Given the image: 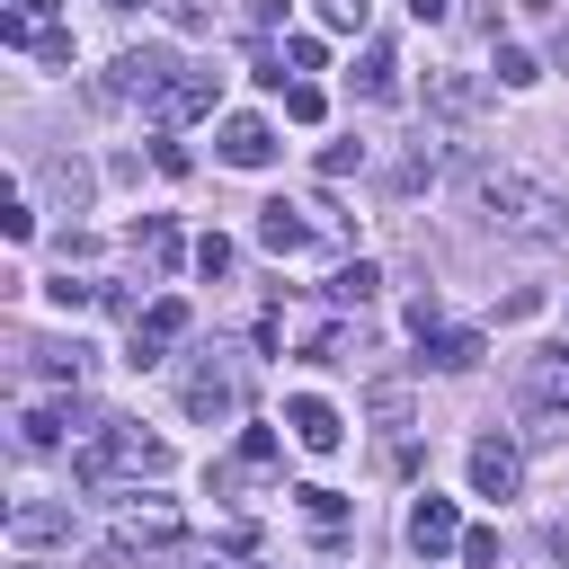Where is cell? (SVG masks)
Segmentation results:
<instances>
[{
	"instance_id": "25",
	"label": "cell",
	"mask_w": 569,
	"mask_h": 569,
	"mask_svg": "<svg viewBox=\"0 0 569 569\" xmlns=\"http://www.w3.org/2000/svg\"><path fill=\"white\" fill-rule=\"evenodd\" d=\"M489 71H498V89H533V80H542V62H533L525 44H498V62H489Z\"/></svg>"
},
{
	"instance_id": "6",
	"label": "cell",
	"mask_w": 569,
	"mask_h": 569,
	"mask_svg": "<svg viewBox=\"0 0 569 569\" xmlns=\"http://www.w3.org/2000/svg\"><path fill=\"white\" fill-rule=\"evenodd\" d=\"M187 320H196V311H187L178 293H160L151 311H133V347H124V365H133V373H151V365H160V356L187 338Z\"/></svg>"
},
{
	"instance_id": "26",
	"label": "cell",
	"mask_w": 569,
	"mask_h": 569,
	"mask_svg": "<svg viewBox=\"0 0 569 569\" xmlns=\"http://www.w3.org/2000/svg\"><path fill=\"white\" fill-rule=\"evenodd\" d=\"M373 284H382V276L356 258V267H338V276H329V302H373Z\"/></svg>"
},
{
	"instance_id": "31",
	"label": "cell",
	"mask_w": 569,
	"mask_h": 569,
	"mask_svg": "<svg viewBox=\"0 0 569 569\" xmlns=\"http://www.w3.org/2000/svg\"><path fill=\"white\" fill-rule=\"evenodd\" d=\"M240 471H267L276 462V427H240V453H231Z\"/></svg>"
},
{
	"instance_id": "34",
	"label": "cell",
	"mask_w": 569,
	"mask_h": 569,
	"mask_svg": "<svg viewBox=\"0 0 569 569\" xmlns=\"http://www.w3.org/2000/svg\"><path fill=\"white\" fill-rule=\"evenodd\" d=\"M0 231H9V240H36V204H27V196H0Z\"/></svg>"
},
{
	"instance_id": "36",
	"label": "cell",
	"mask_w": 569,
	"mask_h": 569,
	"mask_svg": "<svg viewBox=\"0 0 569 569\" xmlns=\"http://www.w3.org/2000/svg\"><path fill=\"white\" fill-rule=\"evenodd\" d=\"M462 569H498V533H489V525L462 533Z\"/></svg>"
},
{
	"instance_id": "4",
	"label": "cell",
	"mask_w": 569,
	"mask_h": 569,
	"mask_svg": "<svg viewBox=\"0 0 569 569\" xmlns=\"http://www.w3.org/2000/svg\"><path fill=\"white\" fill-rule=\"evenodd\" d=\"M178 71H187V62H169L160 44H124V53L107 62V80H98V98H142V107H160V98L178 89Z\"/></svg>"
},
{
	"instance_id": "22",
	"label": "cell",
	"mask_w": 569,
	"mask_h": 569,
	"mask_svg": "<svg viewBox=\"0 0 569 569\" xmlns=\"http://www.w3.org/2000/svg\"><path fill=\"white\" fill-rule=\"evenodd\" d=\"M62 427H71V400H44V409H27V418H18V445H36V453H44V445H62Z\"/></svg>"
},
{
	"instance_id": "33",
	"label": "cell",
	"mask_w": 569,
	"mask_h": 569,
	"mask_svg": "<svg viewBox=\"0 0 569 569\" xmlns=\"http://www.w3.org/2000/svg\"><path fill=\"white\" fill-rule=\"evenodd\" d=\"M320 107H329V98H320L311 80H293V89H284V116H293V124H320Z\"/></svg>"
},
{
	"instance_id": "12",
	"label": "cell",
	"mask_w": 569,
	"mask_h": 569,
	"mask_svg": "<svg viewBox=\"0 0 569 569\" xmlns=\"http://www.w3.org/2000/svg\"><path fill=\"white\" fill-rule=\"evenodd\" d=\"M213 151H222L231 169H267V160H276V124H267V116H231Z\"/></svg>"
},
{
	"instance_id": "35",
	"label": "cell",
	"mask_w": 569,
	"mask_h": 569,
	"mask_svg": "<svg viewBox=\"0 0 569 569\" xmlns=\"http://www.w3.org/2000/svg\"><path fill=\"white\" fill-rule=\"evenodd\" d=\"M409 329H418V338H436V329H445V302H436V284H427V293H409Z\"/></svg>"
},
{
	"instance_id": "8",
	"label": "cell",
	"mask_w": 569,
	"mask_h": 569,
	"mask_svg": "<svg viewBox=\"0 0 569 569\" xmlns=\"http://www.w3.org/2000/svg\"><path fill=\"white\" fill-rule=\"evenodd\" d=\"M9 542H18V551L71 542V498H18V507H9Z\"/></svg>"
},
{
	"instance_id": "20",
	"label": "cell",
	"mask_w": 569,
	"mask_h": 569,
	"mask_svg": "<svg viewBox=\"0 0 569 569\" xmlns=\"http://www.w3.org/2000/svg\"><path fill=\"white\" fill-rule=\"evenodd\" d=\"M27 356H36L44 382H80V373H89V347H80V338H44V347H27Z\"/></svg>"
},
{
	"instance_id": "18",
	"label": "cell",
	"mask_w": 569,
	"mask_h": 569,
	"mask_svg": "<svg viewBox=\"0 0 569 569\" xmlns=\"http://www.w3.org/2000/svg\"><path fill=\"white\" fill-rule=\"evenodd\" d=\"M356 89H365L373 107H391V98H400V53H391V44H365V62H356Z\"/></svg>"
},
{
	"instance_id": "3",
	"label": "cell",
	"mask_w": 569,
	"mask_h": 569,
	"mask_svg": "<svg viewBox=\"0 0 569 569\" xmlns=\"http://www.w3.org/2000/svg\"><path fill=\"white\" fill-rule=\"evenodd\" d=\"M525 436L533 445H560L569 436V338L525 365Z\"/></svg>"
},
{
	"instance_id": "41",
	"label": "cell",
	"mask_w": 569,
	"mask_h": 569,
	"mask_svg": "<svg viewBox=\"0 0 569 569\" xmlns=\"http://www.w3.org/2000/svg\"><path fill=\"white\" fill-rule=\"evenodd\" d=\"M542 542H551V560H569V516H560V525H551Z\"/></svg>"
},
{
	"instance_id": "30",
	"label": "cell",
	"mask_w": 569,
	"mask_h": 569,
	"mask_svg": "<svg viewBox=\"0 0 569 569\" xmlns=\"http://www.w3.org/2000/svg\"><path fill=\"white\" fill-rule=\"evenodd\" d=\"M231 258H240V249H231V240H222V231H204V240H196V258H187V267H196V276H231Z\"/></svg>"
},
{
	"instance_id": "14",
	"label": "cell",
	"mask_w": 569,
	"mask_h": 569,
	"mask_svg": "<svg viewBox=\"0 0 569 569\" xmlns=\"http://www.w3.org/2000/svg\"><path fill=\"white\" fill-rule=\"evenodd\" d=\"M427 107L462 124V116H480V107H489V89H480L471 71H436V80H427Z\"/></svg>"
},
{
	"instance_id": "21",
	"label": "cell",
	"mask_w": 569,
	"mask_h": 569,
	"mask_svg": "<svg viewBox=\"0 0 569 569\" xmlns=\"http://www.w3.org/2000/svg\"><path fill=\"white\" fill-rule=\"evenodd\" d=\"M365 418H373V427H409V382H400V373H373V382H365Z\"/></svg>"
},
{
	"instance_id": "2",
	"label": "cell",
	"mask_w": 569,
	"mask_h": 569,
	"mask_svg": "<svg viewBox=\"0 0 569 569\" xmlns=\"http://www.w3.org/2000/svg\"><path fill=\"white\" fill-rule=\"evenodd\" d=\"M151 471H169V445H160V436H142L133 418H98V427L71 445V480H80V489H107V480H151Z\"/></svg>"
},
{
	"instance_id": "39",
	"label": "cell",
	"mask_w": 569,
	"mask_h": 569,
	"mask_svg": "<svg viewBox=\"0 0 569 569\" xmlns=\"http://www.w3.org/2000/svg\"><path fill=\"white\" fill-rule=\"evenodd\" d=\"M533 311H542V284H516V293L498 302V320H533Z\"/></svg>"
},
{
	"instance_id": "32",
	"label": "cell",
	"mask_w": 569,
	"mask_h": 569,
	"mask_svg": "<svg viewBox=\"0 0 569 569\" xmlns=\"http://www.w3.org/2000/svg\"><path fill=\"white\" fill-rule=\"evenodd\" d=\"M320 62H329L320 36H284V71H320Z\"/></svg>"
},
{
	"instance_id": "43",
	"label": "cell",
	"mask_w": 569,
	"mask_h": 569,
	"mask_svg": "<svg viewBox=\"0 0 569 569\" xmlns=\"http://www.w3.org/2000/svg\"><path fill=\"white\" fill-rule=\"evenodd\" d=\"M213 569H222V560H213Z\"/></svg>"
},
{
	"instance_id": "40",
	"label": "cell",
	"mask_w": 569,
	"mask_h": 569,
	"mask_svg": "<svg viewBox=\"0 0 569 569\" xmlns=\"http://www.w3.org/2000/svg\"><path fill=\"white\" fill-rule=\"evenodd\" d=\"M445 9H453V0H409V18H418V27H445Z\"/></svg>"
},
{
	"instance_id": "37",
	"label": "cell",
	"mask_w": 569,
	"mask_h": 569,
	"mask_svg": "<svg viewBox=\"0 0 569 569\" xmlns=\"http://www.w3.org/2000/svg\"><path fill=\"white\" fill-rule=\"evenodd\" d=\"M27 53H36V62H53V71H62V62H71V36H62V27H36V44H27Z\"/></svg>"
},
{
	"instance_id": "27",
	"label": "cell",
	"mask_w": 569,
	"mask_h": 569,
	"mask_svg": "<svg viewBox=\"0 0 569 569\" xmlns=\"http://www.w3.org/2000/svg\"><path fill=\"white\" fill-rule=\"evenodd\" d=\"M44 293H53L62 311H89V302H107V284H89V276H71V267H62V276H53Z\"/></svg>"
},
{
	"instance_id": "17",
	"label": "cell",
	"mask_w": 569,
	"mask_h": 569,
	"mask_svg": "<svg viewBox=\"0 0 569 569\" xmlns=\"http://www.w3.org/2000/svg\"><path fill=\"white\" fill-rule=\"evenodd\" d=\"M418 347H427V365H436V373H471L489 338H480V329H436V338H418Z\"/></svg>"
},
{
	"instance_id": "15",
	"label": "cell",
	"mask_w": 569,
	"mask_h": 569,
	"mask_svg": "<svg viewBox=\"0 0 569 569\" xmlns=\"http://www.w3.org/2000/svg\"><path fill=\"white\" fill-rule=\"evenodd\" d=\"M178 400H187V418H204V427L240 409V391H231V373H213V365H204V373H187V391H178Z\"/></svg>"
},
{
	"instance_id": "42",
	"label": "cell",
	"mask_w": 569,
	"mask_h": 569,
	"mask_svg": "<svg viewBox=\"0 0 569 569\" xmlns=\"http://www.w3.org/2000/svg\"><path fill=\"white\" fill-rule=\"evenodd\" d=\"M53 9H62V0H18V18H36V27H44Z\"/></svg>"
},
{
	"instance_id": "38",
	"label": "cell",
	"mask_w": 569,
	"mask_h": 569,
	"mask_svg": "<svg viewBox=\"0 0 569 569\" xmlns=\"http://www.w3.org/2000/svg\"><path fill=\"white\" fill-rule=\"evenodd\" d=\"M347 169H365V142H329L320 151V178H347Z\"/></svg>"
},
{
	"instance_id": "29",
	"label": "cell",
	"mask_w": 569,
	"mask_h": 569,
	"mask_svg": "<svg viewBox=\"0 0 569 569\" xmlns=\"http://www.w3.org/2000/svg\"><path fill=\"white\" fill-rule=\"evenodd\" d=\"M133 240H142V249H151V258H160V267H178V258H196V249H187V240H178V231H169V222H142V231H133Z\"/></svg>"
},
{
	"instance_id": "11",
	"label": "cell",
	"mask_w": 569,
	"mask_h": 569,
	"mask_svg": "<svg viewBox=\"0 0 569 569\" xmlns=\"http://www.w3.org/2000/svg\"><path fill=\"white\" fill-rule=\"evenodd\" d=\"M222 107V71H178V89L151 107L160 124H196V116H213Z\"/></svg>"
},
{
	"instance_id": "1",
	"label": "cell",
	"mask_w": 569,
	"mask_h": 569,
	"mask_svg": "<svg viewBox=\"0 0 569 569\" xmlns=\"http://www.w3.org/2000/svg\"><path fill=\"white\" fill-rule=\"evenodd\" d=\"M462 204H471V222L498 231V240H569V204H560L542 178L507 169V160H471V169H462Z\"/></svg>"
},
{
	"instance_id": "19",
	"label": "cell",
	"mask_w": 569,
	"mask_h": 569,
	"mask_svg": "<svg viewBox=\"0 0 569 569\" xmlns=\"http://www.w3.org/2000/svg\"><path fill=\"white\" fill-rule=\"evenodd\" d=\"M44 187H53V204H62V213H89V187H98V178H89V160H71V151H62V160H44Z\"/></svg>"
},
{
	"instance_id": "7",
	"label": "cell",
	"mask_w": 569,
	"mask_h": 569,
	"mask_svg": "<svg viewBox=\"0 0 569 569\" xmlns=\"http://www.w3.org/2000/svg\"><path fill=\"white\" fill-rule=\"evenodd\" d=\"M187 533V516L169 507V498H133L124 516H116V551H169Z\"/></svg>"
},
{
	"instance_id": "5",
	"label": "cell",
	"mask_w": 569,
	"mask_h": 569,
	"mask_svg": "<svg viewBox=\"0 0 569 569\" xmlns=\"http://www.w3.org/2000/svg\"><path fill=\"white\" fill-rule=\"evenodd\" d=\"M462 533H471V525H462V507H453V498H436V489H418V498H409V551H418L427 569H436L445 551H462Z\"/></svg>"
},
{
	"instance_id": "28",
	"label": "cell",
	"mask_w": 569,
	"mask_h": 569,
	"mask_svg": "<svg viewBox=\"0 0 569 569\" xmlns=\"http://www.w3.org/2000/svg\"><path fill=\"white\" fill-rule=\"evenodd\" d=\"M293 498H302V516H311L320 533H338V516H347V498H338V489H320V480H311V489H293Z\"/></svg>"
},
{
	"instance_id": "16",
	"label": "cell",
	"mask_w": 569,
	"mask_h": 569,
	"mask_svg": "<svg viewBox=\"0 0 569 569\" xmlns=\"http://www.w3.org/2000/svg\"><path fill=\"white\" fill-rule=\"evenodd\" d=\"M445 178V142L427 133V142H409L400 151V169H391V196H418V187H436Z\"/></svg>"
},
{
	"instance_id": "9",
	"label": "cell",
	"mask_w": 569,
	"mask_h": 569,
	"mask_svg": "<svg viewBox=\"0 0 569 569\" xmlns=\"http://www.w3.org/2000/svg\"><path fill=\"white\" fill-rule=\"evenodd\" d=\"M284 427H293L302 453H338V445H347V418H338L320 391H293V400H284Z\"/></svg>"
},
{
	"instance_id": "10",
	"label": "cell",
	"mask_w": 569,
	"mask_h": 569,
	"mask_svg": "<svg viewBox=\"0 0 569 569\" xmlns=\"http://www.w3.org/2000/svg\"><path fill=\"white\" fill-rule=\"evenodd\" d=\"M516 480H525V453L507 436H480L471 445V498H516Z\"/></svg>"
},
{
	"instance_id": "24",
	"label": "cell",
	"mask_w": 569,
	"mask_h": 569,
	"mask_svg": "<svg viewBox=\"0 0 569 569\" xmlns=\"http://www.w3.org/2000/svg\"><path fill=\"white\" fill-rule=\"evenodd\" d=\"M151 9H160V18L178 27V36H204V27L222 18V0H151Z\"/></svg>"
},
{
	"instance_id": "23",
	"label": "cell",
	"mask_w": 569,
	"mask_h": 569,
	"mask_svg": "<svg viewBox=\"0 0 569 569\" xmlns=\"http://www.w3.org/2000/svg\"><path fill=\"white\" fill-rule=\"evenodd\" d=\"M311 9H320L329 36H365V27H373V0H311Z\"/></svg>"
},
{
	"instance_id": "13",
	"label": "cell",
	"mask_w": 569,
	"mask_h": 569,
	"mask_svg": "<svg viewBox=\"0 0 569 569\" xmlns=\"http://www.w3.org/2000/svg\"><path fill=\"white\" fill-rule=\"evenodd\" d=\"M311 231H320V222H311L302 204H284V196H276V204H258V249H276V258H293V249H302Z\"/></svg>"
}]
</instances>
